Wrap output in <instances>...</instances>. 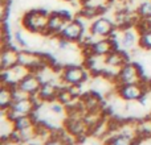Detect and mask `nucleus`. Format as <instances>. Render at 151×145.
Returning <instances> with one entry per match:
<instances>
[{"label": "nucleus", "instance_id": "obj_11", "mask_svg": "<svg viewBox=\"0 0 151 145\" xmlns=\"http://www.w3.org/2000/svg\"><path fill=\"white\" fill-rule=\"evenodd\" d=\"M41 86H42L41 78H40L35 71H31L17 83L16 88L28 96H37Z\"/></svg>", "mask_w": 151, "mask_h": 145}, {"label": "nucleus", "instance_id": "obj_16", "mask_svg": "<svg viewBox=\"0 0 151 145\" xmlns=\"http://www.w3.org/2000/svg\"><path fill=\"white\" fill-rule=\"evenodd\" d=\"M137 28L139 29V49L151 52V26L147 21H138Z\"/></svg>", "mask_w": 151, "mask_h": 145}, {"label": "nucleus", "instance_id": "obj_20", "mask_svg": "<svg viewBox=\"0 0 151 145\" xmlns=\"http://www.w3.org/2000/svg\"><path fill=\"white\" fill-rule=\"evenodd\" d=\"M42 145H70V143H68V140L63 135L52 133V136H49Z\"/></svg>", "mask_w": 151, "mask_h": 145}, {"label": "nucleus", "instance_id": "obj_13", "mask_svg": "<svg viewBox=\"0 0 151 145\" xmlns=\"http://www.w3.org/2000/svg\"><path fill=\"white\" fill-rule=\"evenodd\" d=\"M60 88L61 87H58L52 80L42 82V86H41V88H40L36 98L39 99L40 102H45V103H50V102H53V100H57Z\"/></svg>", "mask_w": 151, "mask_h": 145}, {"label": "nucleus", "instance_id": "obj_12", "mask_svg": "<svg viewBox=\"0 0 151 145\" xmlns=\"http://www.w3.org/2000/svg\"><path fill=\"white\" fill-rule=\"evenodd\" d=\"M28 72H31L29 69H27L25 66L17 63V65L12 66V68H9V69L1 70V83L12 86V87H16L17 83L20 82Z\"/></svg>", "mask_w": 151, "mask_h": 145}, {"label": "nucleus", "instance_id": "obj_15", "mask_svg": "<svg viewBox=\"0 0 151 145\" xmlns=\"http://www.w3.org/2000/svg\"><path fill=\"white\" fill-rule=\"evenodd\" d=\"M19 63V50L16 48L7 45L3 48L1 50V57H0V65H1V70L9 69L12 66Z\"/></svg>", "mask_w": 151, "mask_h": 145}, {"label": "nucleus", "instance_id": "obj_10", "mask_svg": "<svg viewBox=\"0 0 151 145\" xmlns=\"http://www.w3.org/2000/svg\"><path fill=\"white\" fill-rule=\"evenodd\" d=\"M118 49L117 44L113 38L110 37H104V38H97L96 41H93L89 46L85 48L86 53L85 57L88 55H98V57H106L109 55L113 50Z\"/></svg>", "mask_w": 151, "mask_h": 145}, {"label": "nucleus", "instance_id": "obj_17", "mask_svg": "<svg viewBox=\"0 0 151 145\" xmlns=\"http://www.w3.org/2000/svg\"><path fill=\"white\" fill-rule=\"evenodd\" d=\"M37 125V120L35 117V115H25V116H19L16 119H13V131H29L35 129Z\"/></svg>", "mask_w": 151, "mask_h": 145}, {"label": "nucleus", "instance_id": "obj_6", "mask_svg": "<svg viewBox=\"0 0 151 145\" xmlns=\"http://www.w3.org/2000/svg\"><path fill=\"white\" fill-rule=\"evenodd\" d=\"M117 95L125 102H137L141 100L147 94V86L145 80L138 83H129V85L117 86Z\"/></svg>", "mask_w": 151, "mask_h": 145}, {"label": "nucleus", "instance_id": "obj_22", "mask_svg": "<svg viewBox=\"0 0 151 145\" xmlns=\"http://www.w3.org/2000/svg\"><path fill=\"white\" fill-rule=\"evenodd\" d=\"M147 23H149V25L151 26V18H150V20H149V21H147Z\"/></svg>", "mask_w": 151, "mask_h": 145}, {"label": "nucleus", "instance_id": "obj_5", "mask_svg": "<svg viewBox=\"0 0 151 145\" xmlns=\"http://www.w3.org/2000/svg\"><path fill=\"white\" fill-rule=\"evenodd\" d=\"M117 45L125 52H131L139 48V29L137 26H127V28H118V40Z\"/></svg>", "mask_w": 151, "mask_h": 145}, {"label": "nucleus", "instance_id": "obj_21", "mask_svg": "<svg viewBox=\"0 0 151 145\" xmlns=\"http://www.w3.org/2000/svg\"><path fill=\"white\" fill-rule=\"evenodd\" d=\"M137 125H138L139 137H151V120H145Z\"/></svg>", "mask_w": 151, "mask_h": 145}, {"label": "nucleus", "instance_id": "obj_2", "mask_svg": "<svg viewBox=\"0 0 151 145\" xmlns=\"http://www.w3.org/2000/svg\"><path fill=\"white\" fill-rule=\"evenodd\" d=\"M39 99L36 96H23V98H16L11 107L5 112L9 119H16L19 116H25V115H35L39 108Z\"/></svg>", "mask_w": 151, "mask_h": 145}, {"label": "nucleus", "instance_id": "obj_7", "mask_svg": "<svg viewBox=\"0 0 151 145\" xmlns=\"http://www.w3.org/2000/svg\"><path fill=\"white\" fill-rule=\"evenodd\" d=\"M115 29L117 25L113 20H110L106 16H98L91 20L88 32L94 38H104V37H110Z\"/></svg>", "mask_w": 151, "mask_h": 145}, {"label": "nucleus", "instance_id": "obj_9", "mask_svg": "<svg viewBox=\"0 0 151 145\" xmlns=\"http://www.w3.org/2000/svg\"><path fill=\"white\" fill-rule=\"evenodd\" d=\"M72 20V16L68 11H52L49 12V20H48L47 36L57 37L64 29V26Z\"/></svg>", "mask_w": 151, "mask_h": 145}, {"label": "nucleus", "instance_id": "obj_1", "mask_svg": "<svg viewBox=\"0 0 151 145\" xmlns=\"http://www.w3.org/2000/svg\"><path fill=\"white\" fill-rule=\"evenodd\" d=\"M48 20H49V12L45 9H29L21 17V25L25 31L32 34H41L47 36Z\"/></svg>", "mask_w": 151, "mask_h": 145}, {"label": "nucleus", "instance_id": "obj_19", "mask_svg": "<svg viewBox=\"0 0 151 145\" xmlns=\"http://www.w3.org/2000/svg\"><path fill=\"white\" fill-rule=\"evenodd\" d=\"M138 21H149L151 18V0H141L135 8Z\"/></svg>", "mask_w": 151, "mask_h": 145}, {"label": "nucleus", "instance_id": "obj_4", "mask_svg": "<svg viewBox=\"0 0 151 145\" xmlns=\"http://www.w3.org/2000/svg\"><path fill=\"white\" fill-rule=\"evenodd\" d=\"M60 79L66 86H81L88 79V69L76 63L66 65L61 69Z\"/></svg>", "mask_w": 151, "mask_h": 145}, {"label": "nucleus", "instance_id": "obj_8", "mask_svg": "<svg viewBox=\"0 0 151 145\" xmlns=\"http://www.w3.org/2000/svg\"><path fill=\"white\" fill-rule=\"evenodd\" d=\"M85 25L81 21V18H72L64 26V29L57 37H60V38L65 40L68 42H72V44H80L85 37Z\"/></svg>", "mask_w": 151, "mask_h": 145}, {"label": "nucleus", "instance_id": "obj_14", "mask_svg": "<svg viewBox=\"0 0 151 145\" xmlns=\"http://www.w3.org/2000/svg\"><path fill=\"white\" fill-rule=\"evenodd\" d=\"M126 62H129L127 52H125L122 49L113 50L109 55L105 57V66L107 69H117V70H119Z\"/></svg>", "mask_w": 151, "mask_h": 145}, {"label": "nucleus", "instance_id": "obj_18", "mask_svg": "<svg viewBox=\"0 0 151 145\" xmlns=\"http://www.w3.org/2000/svg\"><path fill=\"white\" fill-rule=\"evenodd\" d=\"M15 100V87L1 83L0 90V108L1 111H7L11 107V104Z\"/></svg>", "mask_w": 151, "mask_h": 145}, {"label": "nucleus", "instance_id": "obj_3", "mask_svg": "<svg viewBox=\"0 0 151 145\" xmlns=\"http://www.w3.org/2000/svg\"><path fill=\"white\" fill-rule=\"evenodd\" d=\"M143 69L137 62H126L115 74V83L119 85H129V83H138L143 80Z\"/></svg>", "mask_w": 151, "mask_h": 145}]
</instances>
